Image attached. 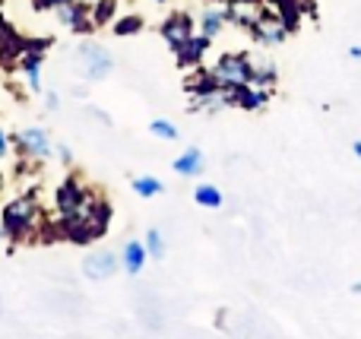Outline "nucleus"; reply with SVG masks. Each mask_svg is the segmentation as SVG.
<instances>
[{"instance_id":"obj_1","label":"nucleus","mask_w":361,"mask_h":339,"mask_svg":"<svg viewBox=\"0 0 361 339\" xmlns=\"http://www.w3.org/2000/svg\"><path fill=\"white\" fill-rule=\"evenodd\" d=\"M111 219H114L111 200H108V197H102V194H95L76 216L61 219V238L70 241V245H80V247L95 245L99 238H105V235H108Z\"/></svg>"},{"instance_id":"obj_2","label":"nucleus","mask_w":361,"mask_h":339,"mask_svg":"<svg viewBox=\"0 0 361 339\" xmlns=\"http://www.w3.org/2000/svg\"><path fill=\"white\" fill-rule=\"evenodd\" d=\"M0 222H4V238L13 247L32 241L42 226V207H38V190H25V194L13 197L4 209H0Z\"/></svg>"},{"instance_id":"obj_3","label":"nucleus","mask_w":361,"mask_h":339,"mask_svg":"<svg viewBox=\"0 0 361 339\" xmlns=\"http://www.w3.org/2000/svg\"><path fill=\"white\" fill-rule=\"evenodd\" d=\"M95 197V190L82 181L80 175H67L54 190V209L57 219H67V216H76L89 200Z\"/></svg>"},{"instance_id":"obj_4","label":"nucleus","mask_w":361,"mask_h":339,"mask_svg":"<svg viewBox=\"0 0 361 339\" xmlns=\"http://www.w3.org/2000/svg\"><path fill=\"white\" fill-rule=\"evenodd\" d=\"M76 57H80V73L89 82H102L114 73V57L105 44L99 42H82L76 44Z\"/></svg>"},{"instance_id":"obj_5","label":"nucleus","mask_w":361,"mask_h":339,"mask_svg":"<svg viewBox=\"0 0 361 339\" xmlns=\"http://www.w3.org/2000/svg\"><path fill=\"white\" fill-rule=\"evenodd\" d=\"M212 70H216V76L222 80V92L241 86V82H254V73H257V67L250 63V54H244V51H238V54H222Z\"/></svg>"},{"instance_id":"obj_6","label":"nucleus","mask_w":361,"mask_h":339,"mask_svg":"<svg viewBox=\"0 0 361 339\" xmlns=\"http://www.w3.org/2000/svg\"><path fill=\"white\" fill-rule=\"evenodd\" d=\"M13 146L23 159H51L54 156V140L44 127H23L19 133H10Z\"/></svg>"},{"instance_id":"obj_7","label":"nucleus","mask_w":361,"mask_h":339,"mask_svg":"<svg viewBox=\"0 0 361 339\" xmlns=\"http://www.w3.org/2000/svg\"><path fill=\"white\" fill-rule=\"evenodd\" d=\"M54 16H57V23H61L63 29H70L73 35H92V32H95L92 0H73V4L54 10Z\"/></svg>"},{"instance_id":"obj_8","label":"nucleus","mask_w":361,"mask_h":339,"mask_svg":"<svg viewBox=\"0 0 361 339\" xmlns=\"http://www.w3.org/2000/svg\"><path fill=\"white\" fill-rule=\"evenodd\" d=\"M118 270H121V257L114 251H105V247L86 254V260H82V276H86L89 283H105V279H111Z\"/></svg>"},{"instance_id":"obj_9","label":"nucleus","mask_w":361,"mask_h":339,"mask_svg":"<svg viewBox=\"0 0 361 339\" xmlns=\"http://www.w3.org/2000/svg\"><path fill=\"white\" fill-rule=\"evenodd\" d=\"M209 44H212L209 35H203V32L197 35V32H193L190 38H184L180 44H175V48H171V54H175V61H178L180 70H193V67H200V61L206 57Z\"/></svg>"},{"instance_id":"obj_10","label":"nucleus","mask_w":361,"mask_h":339,"mask_svg":"<svg viewBox=\"0 0 361 339\" xmlns=\"http://www.w3.org/2000/svg\"><path fill=\"white\" fill-rule=\"evenodd\" d=\"M159 35L165 38V44L169 48H175V44H180L184 38L193 35V16L184 10H175L171 16H165V23L159 25Z\"/></svg>"},{"instance_id":"obj_11","label":"nucleus","mask_w":361,"mask_h":339,"mask_svg":"<svg viewBox=\"0 0 361 339\" xmlns=\"http://www.w3.org/2000/svg\"><path fill=\"white\" fill-rule=\"evenodd\" d=\"M184 92L190 95V99H200V95H216V92H222V80L216 76V70L193 67V73L184 80Z\"/></svg>"},{"instance_id":"obj_12","label":"nucleus","mask_w":361,"mask_h":339,"mask_svg":"<svg viewBox=\"0 0 361 339\" xmlns=\"http://www.w3.org/2000/svg\"><path fill=\"white\" fill-rule=\"evenodd\" d=\"M42 67H44L42 51H23V57H19V73L25 76V86L35 95L42 92Z\"/></svg>"},{"instance_id":"obj_13","label":"nucleus","mask_w":361,"mask_h":339,"mask_svg":"<svg viewBox=\"0 0 361 339\" xmlns=\"http://www.w3.org/2000/svg\"><path fill=\"white\" fill-rule=\"evenodd\" d=\"M149 264V251H146V241H127L124 251H121V266H124L127 276H140Z\"/></svg>"},{"instance_id":"obj_14","label":"nucleus","mask_w":361,"mask_h":339,"mask_svg":"<svg viewBox=\"0 0 361 339\" xmlns=\"http://www.w3.org/2000/svg\"><path fill=\"white\" fill-rule=\"evenodd\" d=\"M171 168H175V175L180 178H197V175H203V168H206V162H203V152L197 149V146H190V149H184L180 156L171 162Z\"/></svg>"},{"instance_id":"obj_15","label":"nucleus","mask_w":361,"mask_h":339,"mask_svg":"<svg viewBox=\"0 0 361 339\" xmlns=\"http://www.w3.org/2000/svg\"><path fill=\"white\" fill-rule=\"evenodd\" d=\"M130 187H133V194L137 197H143V200H149V197H159L165 190V184H162V178H156V175H137L130 181Z\"/></svg>"},{"instance_id":"obj_16","label":"nucleus","mask_w":361,"mask_h":339,"mask_svg":"<svg viewBox=\"0 0 361 339\" xmlns=\"http://www.w3.org/2000/svg\"><path fill=\"white\" fill-rule=\"evenodd\" d=\"M111 25H114V35L130 38V35H140V32H143L146 19L140 16V13H124V16H118Z\"/></svg>"},{"instance_id":"obj_17","label":"nucleus","mask_w":361,"mask_h":339,"mask_svg":"<svg viewBox=\"0 0 361 339\" xmlns=\"http://www.w3.org/2000/svg\"><path fill=\"white\" fill-rule=\"evenodd\" d=\"M118 19V0H92V23L95 29L111 25Z\"/></svg>"},{"instance_id":"obj_18","label":"nucleus","mask_w":361,"mask_h":339,"mask_svg":"<svg viewBox=\"0 0 361 339\" xmlns=\"http://www.w3.org/2000/svg\"><path fill=\"white\" fill-rule=\"evenodd\" d=\"M193 200L206 209H219L222 207V190L212 187V184H200V187H193Z\"/></svg>"},{"instance_id":"obj_19","label":"nucleus","mask_w":361,"mask_h":339,"mask_svg":"<svg viewBox=\"0 0 361 339\" xmlns=\"http://www.w3.org/2000/svg\"><path fill=\"white\" fill-rule=\"evenodd\" d=\"M222 25H225L222 10H203L200 13V32H203V35L216 38L219 32H222Z\"/></svg>"},{"instance_id":"obj_20","label":"nucleus","mask_w":361,"mask_h":339,"mask_svg":"<svg viewBox=\"0 0 361 339\" xmlns=\"http://www.w3.org/2000/svg\"><path fill=\"white\" fill-rule=\"evenodd\" d=\"M149 133L152 137H159V140H180V130H178V124H171V121H165V118H156L149 124Z\"/></svg>"},{"instance_id":"obj_21","label":"nucleus","mask_w":361,"mask_h":339,"mask_svg":"<svg viewBox=\"0 0 361 339\" xmlns=\"http://www.w3.org/2000/svg\"><path fill=\"white\" fill-rule=\"evenodd\" d=\"M146 251H149L152 260H162L165 254H169L165 238H162V232H159V228H149V232H146Z\"/></svg>"},{"instance_id":"obj_22","label":"nucleus","mask_w":361,"mask_h":339,"mask_svg":"<svg viewBox=\"0 0 361 339\" xmlns=\"http://www.w3.org/2000/svg\"><path fill=\"white\" fill-rule=\"evenodd\" d=\"M276 67L273 63H263V67H257V73H254V86H273L276 82Z\"/></svg>"},{"instance_id":"obj_23","label":"nucleus","mask_w":361,"mask_h":339,"mask_svg":"<svg viewBox=\"0 0 361 339\" xmlns=\"http://www.w3.org/2000/svg\"><path fill=\"white\" fill-rule=\"evenodd\" d=\"M67 4H73V0H32V10L35 13H54V10H61V6H67Z\"/></svg>"},{"instance_id":"obj_24","label":"nucleus","mask_w":361,"mask_h":339,"mask_svg":"<svg viewBox=\"0 0 361 339\" xmlns=\"http://www.w3.org/2000/svg\"><path fill=\"white\" fill-rule=\"evenodd\" d=\"M51 44H54V38H51V35L48 38H23V51H42V54H44Z\"/></svg>"},{"instance_id":"obj_25","label":"nucleus","mask_w":361,"mask_h":339,"mask_svg":"<svg viewBox=\"0 0 361 339\" xmlns=\"http://www.w3.org/2000/svg\"><path fill=\"white\" fill-rule=\"evenodd\" d=\"M54 156L61 159V165H73V149H70L67 143H57L54 146Z\"/></svg>"},{"instance_id":"obj_26","label":"nucleus","mask_w":361,"mask_h":339,"mask_svg":"<svg viewBox=\"0 0 361 339\" xmlns=\"http://www.w3.org/2000/svg\"><path fill=\"white\" fill-rule=\"evenodd\" d=\"M10 149H13V140H10V133L0 127V162H4L6 156H10Z\"/></svg>"},{"instance_id":"obj_27","label":"nucleus","mask_w":361,"mask_h":339,"mask_svg":"<svg viewBox=\"0 0 361 339\" xmlns=\"http://www.w3.org/2000/svg\"><path fill=\"white\" fill-rule=\"evenodd\" d=\"M61 108V95L57 92H44V111H57Z\"/></svg>"},{"instance_id":"obj_28","label":"nucleus","mask_w":361,"mask_h":339,"mask_svg":"<svg viewBox=\"0 0 361 339\" xmlns=\"http://www.w3.org/2000/svg\"><path fill=\"white\" fill-rule=\"evenodd\" d=\"M89 118H95V121H102V124H105V127H111V118H108V114L105 111H102V108H89Z\"/></svg>"},{"instance_id":"obj_29","label":"nucleus","mask_w":361,"mask_h":339,"mask_svg":"<svg viewBox=\"0 0 361 339\" xmlns=\"http://www.w3.org/2000/svg\"><path fill=\"white\" fill-rule=\"evenodd\" d=\"M228 4H235V6H257L260 0H228Z\"/></svg>"},{"instance_id":"obj_30","label":"nucleus","mask_w":361,"mask_h":339,"mask_svg":"<svg viewBox=\"0 0 361 339\" xmlns=\"http://www.w3.org/2000/svg\"><path fill=\"white\" fill-rule=\"evenodd\" d=\"M352 152H355V156L361 159V143H352Z\"/></svg>"},{"instance_id":"obj_31","label":"nucleus","mask_w":361,"mask_h":339,"mask_svg":"<svg viewBox=\"0 0 361 339\" xmlns=\"http://www.w3.org/2000/svg\"><path fill=\"white\" fill-rule=\"evenodd\" d=\"M0 190H4V171H0Z\"/></svg>"},{"instance_id":"obj_32","label":"nucleus","mask_w":361,"mask_h":339,"mask_svg":"<svg viewBox=\"0 0 361 339\" xmlns=\"http://www.w3.org/2000/svg\"><path fill=\"white\" fill-rule=\"evenodd\" d=\"M152 4H169V0H152Z\"/></svg>"},{"instance_id":"obj_33","label":"nucleus","mask_w":361,"mask_h":339,"mask_svg":"<svg viewBox=\"0 0 361 339\" xmlns=\"http://www.w3.org/2000/svg\"><path fill=\"white\" fill-rule=\"evenodd\" d=\"M0 238H4V222H0Z\"/></svg>"},{"instance_id":"obj_34","label":"nucleus","mask_w":361,"mask_h":339,"mask_svg":"<svg viewBox=\"0 0 361 339\" xmlns=\"http://www.w3.org/2000/svg\"><path fill=\"white\" fill-rule=\"evenodd\" d=\"M216 4H228V0H216Z\"/></svg>"}]
</instances>
